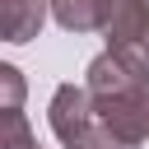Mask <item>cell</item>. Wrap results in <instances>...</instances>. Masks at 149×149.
I'll use <instances>...</instances> for the list:
<instances>
[{"mask_svg": "<svg viewBox=\"0 0 149 149\" xmlns=\"http://www.w3.org/2000/svg\"><path fill=\"white\" fill-rule=\"evenodd\" d=\"M47 126H51V135H56L61 144H70V140H79L84 130H93V126H98V107H93V93H88L84 84H61V88L51 93V107H47Z\"/></svg>", "mask_w": 149, "mask_h": 149, "instance_id": "3", "label": "cell"}, {"mask_svg": "<svg viewBox=\"0 0 149 149\" xmlns=\"http://www.w3.org/2000/svg\"><path fill=\"white\" fill-rule=\"evenodd\" d=\"M65 149H130V144H121V140H116L107 126H93V130H84L79 140H70Z\"/></svg>", "mask_w": 149, "mask_h": 149, "instance_id": "8", "label": "cell"}, {"mask_svg": "<svg viewBox=\"0 0 149 149\" xmlns=\"http://www.w3.org/2000/svg\"><path fill=\"white\" fill-rule=\"evenodd\" d=\"M0 149H37V135H33V126H28V116H23V112H5Z\"/></svg>", "mask_w": 149, "mask_h": 149, "instance_id": "6", "label": "cell"}, {"mask_svg": "<svg viewBox=\"0 0 149 149\" xmlns=\"http://www.w3.org/2000/svg\"><path fill=\"white\" fill-rule=\"evenodd\" d=\"M51 14V0H0V28H5V42L23 47L42 33Z\"/></svg>", "mask_w": 149, "mask_h": 149, "instance_id": "4", "label": "cell"}, {"mask_svg": "<svg viewBox=\"0 0 149 149\" xmlns=\"http://www.w3.org/2000/svg\"><path fill=\"white\" fill-rule=\"evenodd\" d=\"M0 88H5V112H23V74H19V65H0Z\"/></svg>", "mask_w": 149, "mask_h": 149, "instance_id": "7", "label": "cell"}, {"mask_svg": "<svg viewBox=\"0 0 149 149\" xmlns=\"http://www.w3.org/2000/svg\"><path fill=\"white\" fill-rule=\"evenodd\" d=\"M102 37L107 51L149 74V0H102Z\"/></svg>", "mask_w": 149, "mask_h": 149, "instance_id": "2", "label": "cell"}, {"mask_svg": "<svg viewBox=\"0 0 149 149\" xmlns=\"http://www.w3.org/2000/svg\"><path fill=\"white\" fill-rule=\"evenodd\" d=\"M84 88L93 93L98 126H107L121 144H144L149 140V74L130 70L116 51H102L84 70Z\"/></svg>", "mask_w": 149, "mask_h": 149, "instance_id": "1", "label": "cell"}, {"mask_svg": "<svg viewBox=\"0 0 149 149\" xmlns=\"http://www.w3.org/2000/svg\"><path fill=\"white\" fill-rule=\"evenodd\" d=\"M51 19L65 33H102V0H51Z\"/></svg>", "mask_w": 149, "mask_h": 149, "instance_id": "5", "label": "cell"}]
</instances>
